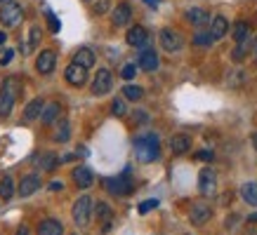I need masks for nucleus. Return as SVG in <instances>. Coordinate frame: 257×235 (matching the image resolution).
<instances>
[{"label":"nucleus","mask_w":257,"mask_h":235,"mask_svg":"<svg viewBox=\"0 0 257 235\" xmlns=\"http://www.w3.org/2000/svg\"><path fill=\"white\" fill-rule=\"evenodd\" d=\"M3 2H10V0H0V5H3Z\"/></svg>","instance_id":"8fccbe9b"},{"label":"nucleus","mask_w":257,"mask_h":235,"mask_svg":"<svg viewBox=\"0 0 257 235\" xmlns=\"http://www.w3.org/2000/svg\"><path fill=\"white\" fill-rule=\"evenodd\" d=\"M55 64H57L55 52H52V50H43L38 54V59H36V68H38V73H43V76H50V73L55 70Z\"/></svg>","instance_id":"9d476101"},{"label":"nucleus","mask_w":257,"mask_h":235,"mask_svg":"<svg viewBox=\"0 0 257 235\" xmlns=\"http://www.w3.org/2000/svg\"><path fill=\"white\" fill-rule=\"evenodd\" d=\"M158 40H161V47H163L165 52H170V54H175V52H179V50L184 47L182 36H179L177 31H172V28H163L161 36H158Z\"/></svg>","instance_id":"423d86ee"},{"label":"nucleus","mask_w":257,"mask_h":235,"mask_svg":"<svg viewBox=\"0 0 257 235\" xmlns=\"http://www.w3.org/2000/svg\"><path fill=\"white\" fill-rule=\"evenodd\" d=\"M187 22H189V24H194V26H203V24L212 22V19H210V14H208L205 10H201V8H191V10H187Z\"/></svg>","instance_id":"393cba45"},{"label":"nucleus","mask_w":257,"mask_h":235,"mask_svg":"<svg viewBox=\"0 0 257 235\" xmlns=\"http://www.w3.org/2000/svg\"><path fill=\"white\" fill-rule=\"evenodd\" d=\"M198 190H201V196L210 198L217 193V174L212 167H203L201 174H198Z\"/></svg>","instance_id":"20e7f679"},{"label":"nucleus","mask_w":257,"mask_h":235,"mask_svg":"<svg viewBox=\"0 0 257 235\" xmlns=\"http://www.w3.org/2000/svg\"><path fill=\"white\" fill-rule=\"evenodd\" d=\"M212 42H215V38H212L210 31H198L194 36V45H198V47H210Z\"/></svg>","instance_id":"c756f323"},{"label":"nucleus","mask_w":257,"mask_h":235,"mask_svg":"<svg viewBox=\"0 0 257 235\" xmlns=\"http://www.w3.org/2000/svg\"><path fill=\"white\" fill-rule=\"evenodd\" d=\"M231 36H234V40H236V45H248L250 42V24L248 22H236L234 24V28H231Z\"/></svg>","instance_id":"6ab92c4d"},{"label":"nucleus","mask_w":257,"mask_h":235,"mask_svg":"<svg viewBox=\"0 0 257 235\" xmlns=\"http://www.w3.org/2000/svg\"><path fill=\"white\" fill-rule=\"evenodd\" d=\"M94 214H97V221H104V230L111 226V219H113V210H111L109 202H97L94 204Z\"/></svg>","instance_id":"5701e85b"},{"label":"nucleus","mask_w":257,"mask_h":235,"mask_svg":"<svg viewBox=\"0 0 257 235\" xmlns=\"http://www.w3.org/2000/svg\"><path fill=\"white\" fill-rule=\"evenodd\" d=\"M236 221H238V216H236V214H234V216H229V219H226V228H234Z\"/></svg>","instance_id":"a19ab883"},{"label":"nucleus","mask_w":257,"mask_h":235,"mask_svg":"<svg viewBox=\"0 0 257 235\" xmlns=\"http://www.w3.org/2000/svg\"><path fill=\"white\" fill-rule=\"evenodd\" d=\"M191 148V136L189 134H175L170 139V150L175 156H184Z\"/></svg>","instance_id":"f3484780"},{"label":"nucleus","mask_w":257,"mask_h":235,"mask_svg":"<svg viewBox=\"0 0 257 235\" xmlns=\"http://www.w3.org/2000/svg\"><path fill=\"white\" fill-rule=\"evenodd\" d=\"M125 40H127V45L133 47H144L149 42V33L144 26H133L130 31L125 33Z\"/></svg>","instance_id":"2eb2a0df"},{"label":"nucleus","mask_w":257,"mask_h":235,"mask_svg":"<svg viewBox=\"0 0 257 235\" xmlns=\"http://www.w3.org/2000/svg\"><path fill=\"white\" fill-rule=\"evenodd\" d=\"M38 235H64V226L59 219H45L40 221Z\"/></svg>","instance_id":"aec40b11"},{"label":"nucleus","mask_w":257,"mask_h":235,"mask_svg":"<svg viewBox=\"0 0 257 235\" xmlns=\"http://www.w3.org/2000/svg\"><path fill=\"white\" fill-rule=\"evenodd\" d=\"M252 54H255V59H257V40L252 42Z\"/></svg>","instance_id":"49530a36"},{"label":"nucleus","mask_w":257,"mask_h":235,"mask_svg":"<svg viewBox=\"0 0 257 235\" xmlns=\"http://www.w3.org/2000/svg\"><path fill=\"white\" fill-rule=\"evenodd\" d=\"M19 94H22V80L17 76H8L3 80V90H0V118H8L12 113Z\"/></svg>","instance_id":"f257e3e1"},{"label":"nucleus","mask_w":257,"mask_h":235,"mask_svg":"<svg viewBox=\"0 0 257 235\" xmlns=\"http://www.w3.org/2000/svg\"><path fill=\"white\" fill-rule=\"evenodd\" d=\"M135 156L140 162H151L161 156V146H158V136L156 134H144L135 141Z\"/></svg>","instance_id":"f03ea898"},{"label":"nucleus","mask_w":257,"mask_h":235,"mask_svg":"<svg viewBox=\"0 0 257 235\" xmlns=\"http://www.w3.org/2000/svg\"><path fill=\"white\" fill-rule=\"evenodd\" d=\"M245 54H248V45H236V50L231 52V59H234V62H243Z\"/></svg>","instance_id":"c9c22d12"},{"label":"nucleus","mask_w":257,"mask_h":235,"mask_svg":"<svg viewBox=\"0 0 257 235\" xmlns=\"http://www.w3.org/2000/svg\"><path fill=\"white\" fill-rule=\"evenodd\" d=\"M241 198H243V202L257 207V181H248V184H243L241 186Z\"/></svg>","instance_id":"a878e982"},{"label":"nucleus","mask_w":257,"mask_h":235,"mask_svg":"<svg viewBox=\"0 0 257 235\" xmlns=\"http://www.w3.org/2000/svg\"><path fill=\"white\" fill-rule=\"evenodd\" d=\"M248 221H252V224H257V214H252V216H250Z\"/></svg>","instance_id":"de8ad7c7"},{"label":"nucleus","mask_w":257,"mask_h":235,"mask_svg":"<svg viewBox=\"0 0 257 235\" xmlns=\"http://www.w3.org/2000/svg\"><path fill=\"white\" fill-rule=\"evenodd\" d=\"M106 190H111L113 196H127L133 190V184L127 176H113V179H106Z\"/></svg>","instance_id":"ddd939ff"},{"label":"nucleus","mask_w":257,"mask_h":235,"mask_svg":"<svg viewBox=\"0 0 257 235\" xmlns=\"http://www.w3.org/2000/svg\"><path fill=\"white\" fill-rule=\"evenodd\" d=\"M94 212V202L90 196H80L76 202H73V210H71V214H73V224L76 226H87L90 224V216H92Z\"/></svg>","instance_id":"7ed1b4c3"},{"label":"nucleus","mask_w":257,"mask_h":235,"mask_svg":"<svg viewBox=\"0 0 257 235\" xmlns=\"http://www.w3.org/2000/svg\"><path fill=\"white\" fill-rule=\"evenodd\" d=\"M123 96L125 99H130V102H140L142 96H144V90L140 85H125L123 87Z\"/></svg>","instance_id":"c85d7f7f"},{"label":"nucleus","mask_w":257,"mask_h":235,"mask_svg":"<svg viewBox=\"0 0 257 235\" xmlns=\"http://www.w3.org/2000/svg\"><path fill=\"white\" fill-rule=\"evenodd\" d=\"M59 110H62V106H59L57 102L45 104V108H43V113H40V122H43V125H52L57 118H59Z\"/></svg>","instance_id":"b1692460"},{"label":"nucleus","mask_w":257,"mask_h":235,"mask_svg":"<svg viewBox=\"0 0 257 235\" xmlns=\"http://www.w3.org/2000/svg\"><path fill=\"white\" fill-rule=\"evenodd\" d=\"M40 36H43V31H40L38 26H33L31 31H29V45H26V50H29V52L38 47V42H40Z\"/></svg>","instance_id":"2f4dec72"},{"label":"nucleus","mask_w":257,"mask_h":235,"mask_svg":"<svg viewBox=\"0 0 257 235\" xmlns=\"http://www.w3.org/2000/svg\"><path fill=\"white\" fill-rule=\"evenodd\" d=\"M210 33H212V38L215 40H222L229 33V22H226V16L222 14H215L212 16V22H210Z\"/></svg>","instance_id":"a211bd4d"},{"label":"nucleus","mask_w":257,"mask_h":235,"mask_svg":"<svg viewBox=\"0 0 257 235\" xmlns=\"http://www.w3.org/2000/svg\"><path fill=\"white\" fill-rule=\"evenodd\" d=\"M59 162H62V158H57L55 153H43V156L38 158V164H40L43 172H52Z\"/></svg>","instance_id":"bb28decb"},{"label":"nucleus","mask_w":257,"mask_h":235,"mask_svg":"<svg viewBox=\"0 0 257 235\" xmlns=\"http://www.w3.org/2000/svg\"><path fill=\"white\" fill-rule=\"evenodd\" d=\"M69 136H71V130H69V120H62L59 122V132H57V141H69Z\"/></svg>","instance_id":"72a5a7b5"},{"label":"nucleus","mask_w":257,"mask_h":235,"mask_svg":"<svg viewBox=\"0 0 257 235\" xmlns=\"http://www.w3.org/2000/svg\"><path fill=\"white\" fill-rule=\"evenodd\" d=\"M5 40H8V33L0 31V45H5Z\"/></svg>","instance_id":"c03bdc74"},{"label":"nucleus","mask_w":257,"mask_h":235,"mask_svg":"<svg viewBox=\"0 0 257 235\" xmlns=\"http://www.w3.org/2000/svg\"><path fill=\"white\" fill-rule=\"evenodd\" d=\"M40 174H26L22 179V184H19V196L22 198H29V196H33L36 190L40 188Z\"/></svg>","instance_id":"4468645a"},{"label":"nucleus","mask_w":257,"mask_h":235,"mask_svg":"<svg viewBox=\"0 0 257 235\" xmlns=\"http://www.w3.org/2000/svg\"><path fill=\"white\" fill-rule=\"evenodd\" d=\"M12 56H15V50H5V54L0 56V66H8L12 62Z\"/></svg>","instance_id":"58836bf2"},{"label":"nucleus","mask_w":257,"mask_h":235,"mask_svg":"<svg viewBox=\"0 0 257 235\" xmlns=\"http://www.w3.org/2000/svg\"><path fill=\"white\" fill-rule=\"evenodd\" d=\"M130 19H133V8H130L127 2H120V5H116L113 14H111V22H113V26H127V24H130Z\"/></svg>","instance_id":"dca6fc26"},{"label":"nucleus","mask_w":257,"mask_h":235,"mask_svg":"<svg viewBox=\"0 0 257 235\" xmlns=\"http://www.w3.org/2000/svg\"><path fill=\"white\" fill-rule=\"evenodd\" d=\"M252 144H255V148H257V134H255V136H252Z\"/></svg>","instance_id":"09e8293b"},{"label":"nucleus","mask_w":257,"mask_h":235,"mask_svg":"<svg viewBox=\"0 0 257 235\" xmlns=\"http://www.w3.org/2000/svg\"><path fill=\"white\" fill-rule=\"evenodd\" d=\"M212 216V207L208 202H194L191 204V210H189V221L194 224V226H203V224H208Z\"/></svg>","instance_id":"6e6552de"},{"label":"nucleus","mask_w":257,"mask_h":235,"mask_svg":"<svg viewBox=\"0 0 257 235\" xmlns=\"http://www.w3.org/2000/svg\"><path fill=\"white\" fill-rule=\"evenodd\" d=\"M111 113L116 118H123L125 113H127V106H125L123 99H113V104H111Z\"/></svg>","instance_id":"473e14b6"},{"label":"nucleus","mask_w":257,"mask_h":235,"mask_svg":"<svg viewBox=\"0 0 257 235\" xmlns=\"http://www.w3.org/2000/svg\"><path fill=\"white\" fill-rule=\"evenodd\" d=\"M47 22H50V31L59 33V22H57V16L52 14V12H47Z\"/></svg>","instance_id":"4c0bfd02"},{"label":"nucleus","mask_w":257,"mask_h":235,"mask_svg":"<svg viewBox=\"0 0 257 235\" xmlns=\"http://www.w3.org/2000/svg\"><path fill=\"white\" fill-rule=\"evenodd\" d=\"M85 2H87V5H90V2H92V0H85Z\"/></svg>","instance_id":"3c124183"},{"label":"nucleus","mask_w":257,"mask_h":235,"mask_svg":"<svg viewBox=\"0 0 257 235\" xmlns=\"http://www.w3.org/2000/svg\"><path fill=\"white\" fill-rule=\"evenodd\" d=\"M62 188H64L62 181H52V184H50V190H62Z\"/></svg>","instance_id":"ea45409f"},{"label":"nucleus","mask_w":257,"mask_h":235,"mask_svg":"<svg viewBox=\"0 0 257 235\" xmlns=\"http://www.w3.org/2000/svg\"><path fill=\"white\" fill-rule=\"evenodd\" d=\"M17 235H31V230L26 226H19V230H17Z\"/></svg>","instance_id":"37998d69"},{"label":"nucleus","mask_w":257,"mask_h":235,"mask_svg":"<svg viewBox=\"0 0 257 235\" xmlns=\"http://www.w3.org/2000/svg\"><path fill=\"white\" fill-rule=\"evenodd\" d=\"M64 78H66V82L73 87H83L87 80V68H83V66H78V64L71 62V66H66V70H64Z\"/></svg>","instance_id":"1a4fd4ad"},{"label":"nucleus","mask_w":257,"mask_h":235,"mask_svg":"<svg viewBox=\"0 0 257 235\" xmlns=\"http://www.w3.org/2000/svg\"><path fill=\"white\" fill-rule=\"evenodd\" d=\"M12 196H15V181H12V176H3L0 179V198L12 200Z\"/></svg>","instance_id":"cd10ccee"},{"label":"nucleus","mask_w":257,"mask_h":235,"mask_svg":"<svg viewBox=\"0 0 257 235\" xmlns=\"http://www.w3.org/2000/svg\"><path fill=\"white\" fill-rule=\"evenodd\" d=\"M71 176H73V181H76L78 188H90L94 184V174L87 164H78V167L71 172Z\"/></svg>","instance_id":"f8f14e48"},{"label":"nucleus","mask_w":257,"mask_h":235,"mask_svg":"<svg viewBox=\"0 0 257 235\" xmlns=\"http://www.w3.org/2000/svg\"><path fill=\"white\" fill-rule=\"evenodd\" d=\"M137 68H140L137 64H125L123 70H120V76H123L125 80H133V78H135V73H137Z\"/></svg>","instance_id":"f704fd0d"},{"label":"nucleus","mask_w":257,"mask_h":235,"mask_svg":"<svg viewBox=\"0 0 257 235\" xmlns=\"http://www.w3.org/2000/svg\"><path fill=\"white\" fill-rule=\"evenodd\" d=\"M137 66L142 70H147V73H154L158 68V54L156 50H151V47H144L140 52V59H137Z\"/></svg>","instance_id":"9b49d317"},{"label":"nucleus","mask_w":257,"mask_h":235,"mask_svg":"<svg viewBox=\"0 0 257 235\" xmlns=\"http://www.w3.org/2000/svg\"><path fill=\"white\" fill-rule=\"evenodd\" d=\"M111 87H113L111 70L109 68H99L97 70V76H94V80H92V94L94 96H104V94L111 92Z\"/></svg>","instance_id":"0eeeda50"},{"label":"nucleus","mask_w":257,"mask_h":235,"mask_svg":"<svg viewBox=\"0 0 257 235\" xmlns=\"http://www.w3.org/2000/svg\"><path fill=\"white\" fill-rule=\"evenodd\" d=\"M109 8H111V0H92L90 2V10H92V14H106L109 12Z\"/></svg>","instance_id":"7c9ffc66"},{"label":"nucleus","mask_w":257,"mask_h":235,"mask_svg":"<svg viewBox=\"0 0 257 235\" xmlns=\"http://www.w3.org/2000/svg\"><path fill=\"white\" fill-rule=\"evenodd\" d=\"M73 64H78L83 68H92L94 66V52L92 50H87V47H80L73 52Z\"/></svg>","instance_id":"412c9836"},{"label":"nucleus","mask_w":257,"mask_h":235,"mask_svg":"<svg viewBox=\"0 0 257 235\" xmlns=\"http://www.w3.org/2000/svg\"><path fill=\"white\" fill-rule=\"evenodd\" d=\"M144 2H147V5H151V8H156V5H158L156 0H144Z\"/></svg>","instance_id":"a18cd8bd"},{"label":"nucleus","mask_w":257,"mask_h":235,"mask_svg":"<svg viewBox=\"0 0 257 235\" xmlns=\"http://www.w3.org/2000/svg\"><path fill=\"white\" fill-rule=\"evenodd\" d=\"M43 108H45V102L40 99V96H36V99H31V102L26 104V108H24V120H36V118H40V113H43Z\"/></svg>","instance_id":"4be33fe9"},{"label":"nucleus","mask_w":257,"mask_h":235,"mask_svg":"<svg viewBox=\"0 0 257 235\" xmlns=\"http://www.w3.org/2000/svg\"><path fill=\"white\" fill-rule=\"evenodd\" d=\"M22 16H24L22 5H17L12 0L0 5V24L3 26H17V24L22 22Z\"/></svg>","instance_id":"39448f33"},{"label":"nucleus","mask_w":257,"mask_h":235,"mask_svg":"<svg viewBox=\"0 0 257 235\" xmlns=\"http://www.w3.org/2000/svg\"><path fill=\"white\" fill-rule=\"evenodd\" d=\"M158 207V200H144V202L140 204V214H147V212L156 210Z\"/></svg>","instance_id":"e433bc0d"},{"label":"nucleus","mask_w":257,"mask_h":235,"mask_svg":"<svg viewBox=\"0 0 257 235\" xmlns=\"http://www.w3.org/2000/svg\"><path fill=\"white\" fill-rule=\"evenodd\" d=\"M196 158H201V160H212V153H208V150H203V153H198Z\"/></svg>","instance_id":"79ce46f5"}]
</instances>
